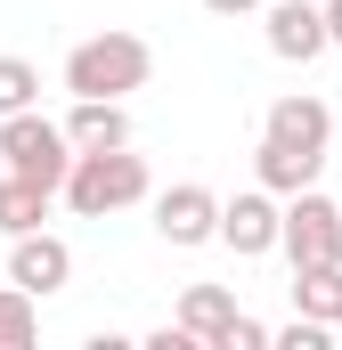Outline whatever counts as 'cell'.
Returning a JSON list of instances; mask_svg holds the SVG:
<instances>
[{
    "label": "cell",
    "mask_w": 342,
    "mask_h": 350,
    "mask_svg": "<svg viewBox=\"0 0 342 350\" xmlns=\"http://www.w3.org/2000/svg\"><path fill=\"white\" fill-rule=\"evenodd\" d=\"M66 277H74V245L66 237H49V228L8 237V285H25L41 301V293H66Z\"/></svg>",
    "instance_id": "5"
},
{
    "label": "cell",
    "mask_w": 342,
    "mask_h": 350,
    "mask_svg": "<svg viewBox=\"0 0 342 350\" xmlns=\"http://www.w3.org/2000/svg\"><path fill=\"white\" fill-rule=\"evenodd\" d=\"M147 350H196V334H187V326H155V334H147Z\"/></svg>",
    "instance_id": "19"
},
{
    "label": "cell",
    "mask_w": 342,
    "mask_h": 350,
    "mask_svg": "<svg viewBox=\"0 0 342 350\" xmlns=\"http://www.w3.org/2000/svg\"><path fill=\"white\" fill-rule=\"evenodd\" d=\"M237 261H253V253H269L277 245V204H269V187H245V196H228L220 204V228H212Z\"/></svg>",
    "instance_id": "8"
},
{
    "label": "cell",
    "mask_w": 342,
    "mask_h": 350,
    "mask_svg": "<svg viewBox=\"0 0 342 350\" xmlns=\"http://www.w3.org/2000/svg\"><path fill=\"white\" fill-rule=\"evenodd\" d=\"M293 318L342 326V261H326V269H293Z\"/></svg>",
    "instance_id": "12"
},
{
    "label": "cell",
    "mask_w": 342,
    "mask_h": 350,
    "mask_svg": "<svg viewBox=\"0 0 342 350\" xmlns=\"http://www.w3.org/2000/svg\"><path fill=\"white\" fill-rule=\"evenodd\" d=\"M204 8H212V16H253L261 0H204Z\"/></svg>",
    "instance_id": "20"
},
{
    "label": "cell",
    "mask_w": 342,
    "mask_h": 350,
    "mask_svg": "<svg viewBox=\"0 0 342 350\" xmlns=\"http://www.w3.org/2000/svg\"><path fill=\"white\" fill-rule=\"evenodd\" d=\"M261 342H269V326L245 318V310H237V318H228V334H220V350H261Z\"/></svg>",
    "instance_id": "18"
},
{
    "label": "cell",
    "mask_w": 342,
    "mask_h": 350,
    "mask_svg": "<svg viewBox=\"0 0 342 350\" xmlns=\"http://www.w3.org/2000/svg\"><path fill=\"white\" fill-rule=\"evenodd\" d=\"M326 49H342V0H326Z\"/></svg>",
    "instance_id": "21"
},
{
    "label": "cell",
    "mask_w": 342,
    "mask_h": 350,
    "mask_svg": "<svg viewBox=\"0 0 342 350\" xmlns=\"http://www.w3.org/2000/svg\"><path fill=\"white\" fill-rule=\"evenodd\" d=\"M0 163L25 172V179H41V187H57L66 163H74V147H66L57 122H41V114L25 106V114H0Z\"/></svg>",
    "instance_id": "4"
},
{
    "label": "cell",
    "mask_w": 342,
    "mask_h": 350,
    "mask_svg": "<svg viewBox=\"0 0 342 350\" xmlns=\"http://www.w3.org/2000/svg\"><path fill=\"white\" fill-rule=\"evenodd\" d=\"M253 172H261L269 196H293V187H318V155H293V147H269V139H261Z\"/></svg>",
    "instance_id": "14"
},
{
    "label": "cell",
    "mask_w": 342,
    "mask_h": 350,
    "mask_svg": "<svg viewBox=\"0 0 342 350\" xmlns=\"http://www.w3.org/2000/svg\"><path fill=\"white\" fill-rule=\"evenodd\" d=\"M326 334H334V326H318V318H293V326H285V334H269V342H277V350H326Z\"/></svg>",
    "instance_id": "17"
},
{
    "label": "cell",
    "mask_w": 342,
    "mask_h": 350,
    "mask_svg": "<svg viewBox=\"0 0 342 350\" xmlns=\"http://www.w3.org/2000/svg\"><path fill=\"white\" fill-rule=\"evenodd\" d=\"M33 334H41L33 293H25V285H0V350H33Z\"/></svg>",
    "instance_id": "15"
},
{
    "label": "cell",
    "mask_w": 342,
    "mask_h": 350,
    "mask_svg": "<svg viewBox=\"0 0 342 350\" xmlns=\"http://www.w3.org/2000/svg\"><path fill=\"white\" fill-rule=\"evenodd\" d=\"M269 49H277L285 66H310V57L326 49V8H310V0H277V8H269Z\"/></svg>",
    "instance_id": "9"
},
{
    "label": "cell",
    "mask_w": 342,
    "mask_h": 350,
    "mask_svg": "<svg viewBox=\"0 0 342 350\" xmlns=\"http://www.w3.org/2000/svg\"><path fill=\"white\" fill-rule=\"evenodd\" d=\"M49 196H57V187H41V179L8 172V179H0V237H25V228H41V220H49Z\"/></svg>",
    "instance_id": "13"
},
{
    "label": "cell",
    "mask_w": 342,
    "mask_h": 350,
    "mask_svg": "<svg viewBox=\"0 0 342 350\" xmlns=\"http://www.w3.org/2000/svg\"><path fill=\"white\" fill-rule=\"evenodd\" d=\"M57 131H66L74 155H82V147H131V114H122V98H74V114H66Z\"/></svg>",
    "instance_id": "10"
},
{
    "label": "cell",
    "mask_w": 342,
    "mask_h": 350,
    "mask_svg": "<svg viewBox=\"0 0 342 350\" xmlns=\"http://www.w3.org/2000/svg\"><path fill=\"white\" fill-rule=\"evenodd\" d=\"M269 147H293V155H318L326 163V139H334V106L326 98H277L269 122H261Z\"/></svg>",
    "instance_id": "7"
},
{
    "label": "cell",
    "mask_w": 342,
    "mask_h": 350,
    "mask_svg": "<svg viewBox=\"0 0 342 350\" xmlns=\"http://www.w3.org/2000/svg\"><path fill=\"white\" fill-rule=\"evenodd\" d=\"M277 245H285V261H293V269L342 261V204H334V196H318V187H293V204L277 212Z\"/></svg>",
    "instance_id": "3"
},
{
    "label": "cell",
    "mask_w": 342,
    "mask_h": 350,
    "mask_svg": "<svg viewBox=\"0 0 342 350\" xmlns=\"http://www.w3.org/2000/svg\"><path fill=\"white\" fill-rule=\"evenodd\" d=\"M57 196L82 220H106L122 204H147V155H131V147H82L66 163V179H57Z\"/></svg>",
    "instance_id": "1"
},
{
    "label": "cell",
    "mask_w": 342,
    "mask_h": 350,
    "mask_svg": "<svg viewBox=\"0 0 342 350\" xmlns=\"http://www.w3.org/2000/svg\"><path fill=\"white\" fill-rule=\"evenodd\" d=\"M33 98H41V74L25 57H0V114H25Z\"/></svg>",
    "instance_id": "16"
},
{
    "label": "cell",
    "mask_w": 342,
    "mask_h": 350,
    "mask_svg": "<svg viewBox=\"0 0 342 350\" xmlns=\"http://www.w3.org/2000/svg\"><path fill=\"white\" fill-rule=\"evenodd\" d=\"M212 228H220V196L212 187H196V179H179V187H163L155 196V237L163 245H212Z\"/></svg>",
    "instance_id": "6"
},
{
    "label": "cell",
    "mask_w": 342,
    "mask_h": 350,
    "mask_svg": "<svg viewBox=\"0 0 342 350\" xmlns=\"http://www.w3.org/2000/svg\"><path fill=\"white\" fill-rule=\"evenodd\" d=\"M155 74V49L139 41V33H90L66 49V90L74 98H131V90H147Z\"/></svg>",
    "instance_id": "2"
},
{
    "label": "cell",
    "mask_w": 342,
    "mask_h": 350,
    "mask_svg": "<svg viewBox=\"0 0 342 350\" xmlns=\"http://www.w3.org/2000/svg\"><path fill=\"white\" fill-rule=\"evenodd\" d=\"M228 318H237V293H228V285H187V301H179V326L196 334V350H220Z\"/></svg>",
    "instance_id": "11"
}]
</instances>
